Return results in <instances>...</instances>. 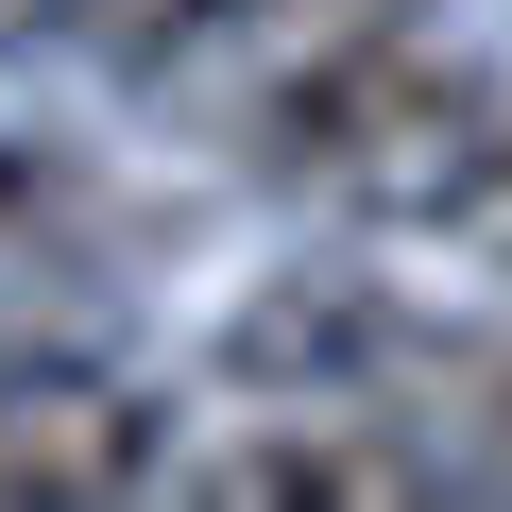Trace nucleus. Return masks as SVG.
<instances>
[{"label": "nucleus", "instance_id": "nucleus-1", "mask_svg": "<svg viewBox=\"0 0 512 512\" xmlns=\"http://www.w3.org/2000/svg\"><path fill=\"white\" fill-rule=\"evenodd\" d=\"M171 478V410L103 359H18L0 376V512H120Z\"/></svg>", "mask_w": 512, "mask_h": 512}, {"label": "nucleus", "instance_id": "nucleus-2", "mask_svg": "<svg viewBox=\"0 0 512 512\" xmlns=\"http://www.w3.org/2000/svg\"><path fill=\"white\" fill-rule=\"evenodd\" d=\"M205 495H239V512H410V495H444V427H376V393H274V427L222 444Z\"/></svg>", "mask_w": 512, "mask_h": 512}, {"label": "nucleus", "instance_id": "nucleus-3", "mask_svg": "<svg viewBox=\"0 0 512 512\" xmlns=\"http://www.w3.org/2000/svg\"><path fill=\"white\" fill-rule=\"evenodd\" d=\"M222 359L256 393H393L410 376V308L359 291V274H274V291L222 325Z\"/></svg>", "mask_w": 512, "mask_h": 512}, {"label": "nucleus", "instance_id": "nucleus-4", "mask_svg": "<svg viewBox=\"0 0 512 512\" xmlns=\"http://www.w3.org/2000/svg\"><path fill=\"white\" fill-rule=\"evenodd\" d=\"M342 18H410V0H52V35L103 69H171L205 35H342Z\"/></svg>", "mask_w": 512, "mask_h": 512}, {"label": "nucleus", "instance_id": "nucleus-5", "mask_svg": "<svg viewBox=\"0 0 512 512\" xmlns=\"http://www.w3.org/2000/svg\"><path fill=\"white\" fill-rule=\"evenodd\" d=\"M18 205H35V171H0V222H18Z\"/></svg>", "mask_w": 512, "mask_h": 512}, {"label": "nucleus", "instance_id": "nucleus-6", "mask_svg": "<svg viewBox=\"0 0 512 512\" xmlns=\"http://www.w3.org/2000/svg\"><path fill=\"white\" fill-rule=\"evenodd\" d=\"M18 18H52V0H0V35H18Z\"/></svg>", "mask_w": 512, "mask_h": 512}]
</instances>
